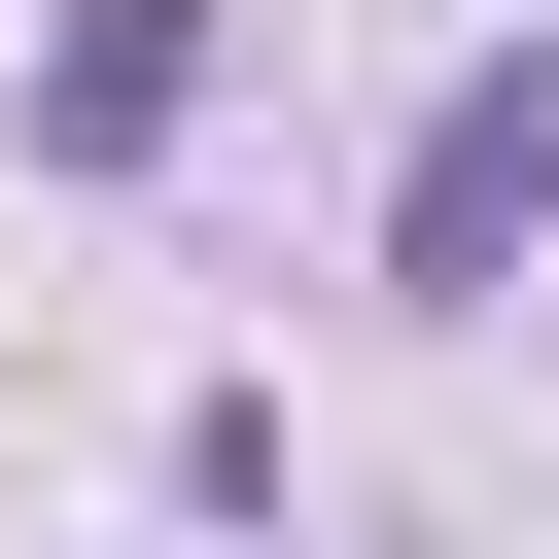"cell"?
Here are the masks:
<instances>
[{
    "instance_id": "cell-1",
    "label": "cell",
    "mask_w": 559,
    "mask_h": 559,
    "mask_svg": "<svg viewBox=\"0 0 559 559\" xmlns=\"http://www.w3.org/2000/svg\"><path fill=\"white\" fill-rule=\"evenodd\" d=\"M524 210H559V35H489V70L419 105V175H384V280H419V314H489V280H524Z\"/></svg>"
},
{
    "instance_id": "cell-2",
    "label": "cell",
    "mask_w": 559,
    "mask_h": 559,
    "mask_svg": "<svg viewBox=\"0 0 559 559\" xmlns=\"http://www.w3.org/2000/svg\"><path fill=\"white\" fill-rule=\"evenodd\" d=\"M175 105H210V0H70L35 35V175H140Z\"/></svg>"
}]
</instances>
